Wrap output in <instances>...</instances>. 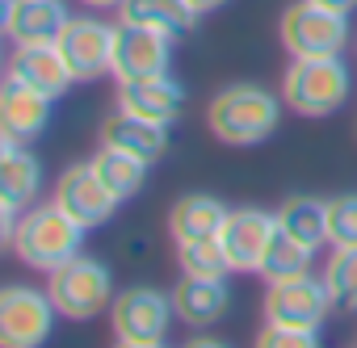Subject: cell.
<instances>
[{
  "instance_id": "484cf974",
  "label": "cell",
  "mask_w": 357,
  "mask_h": 348,
  "mask_svg": "<svg viewBox=\"0 0 357 348\" xmlns=\"http://www.w3.org/2000/svg\"><path fill=\"white\" fill-rule=\"evenodd\" d=\"M176 264L185 277H227V252L219 239H198V244H176Z\"/></svg>"
},
{
  "instance_id": "d6a6232c",
  "label": "cell",
  "mask_w": 357,
  "mask_h": 348,
  "mask_svg": "<svg viewBox=\"0 0 357 348\" xmlns=\"http://www.w3.org/2000/svg\"><path fill=\"white\" fill-rule=\"evenodd\" d=\"M114 348H168L164 340H151V344H139V340H118Z\"/></svg>"
},
{
  "instance_id": "7c38bea8",
  "label": "cell",
  "mask_w": 357,
  "mask_h": 348,
  "mask_svg": "<svg viewBox=\"0 0 357 348\" xmlns=\"http://www.w3.org/2000/svg\"><path fill=\"white\" fill-rule=\"evenodd\" d=\"M76 72V80H101L114 63V26L101 17H72L55 42Z\"/></svg>"
},
{
  "instance_id": "d6986e66",
  "label": "cell",
  "mask_w": 357,
  "mask_h": 348,
  "mask_svg": "<svg viewBox=\"0 0 357 348\" xmlns=\"http://www.w3.org/2000/svg\"><path fill=\"white\" fill-rule=\"evenodd\" d=\"M172 306H176V319L190 323L194 331H206L215 327L227 306H231V290H227V277H185L176 281L172 290Z\"/></svg>"
},
{
  "instance_id": "83f0119b",
  "label": "cell",
  "mask_w": 357,
  "mask_h": 348,
  "mask_svg": "<svg viewBox=\"0 0 357 348\" xmlns=\"http://www.w3.org/2000/svg\"><path fill=\"white\" fill-rule=\"evenodd\" d=\"M252 348H319V331H303V327L265 323V327L257 331Z\"/></svg>"
},
{
  "instance_id": "9c48e42d",
  "label": "cell",
  "mask_w": 357,
  "mask_h": 348,
  "mask_svg": "<svg viewBox=\"0 0 357 348\" xmlns=\"http://www.w3.org/2000/svg\"><path fill=\"white\" fill-rule=\"evenodd\" d=\"M328 310H332V294H328L324 277H315V273H303V277H290V281H273L265 290V323L319 331Z\"/></svg>"
},
{
  "instance_id": "ffe728a7",
  "label": "cell",
  "mask_w": 357,
  "mask_h": 348,
  "mask_svg": "<svg viewBox=\"0 0 357 348\" xmlns=\"http://www.w3.org/2000/svg\"><path fill=\"white\" fill-rule=\"evenodd\" d=\"M231 206H223L215 193H185L168 210V235L172 244H198V239H219Z\"/></svg>"
},
{
  "instance_id": "7402d4cb",
  "label": "cell",
  "mask_w": 357,
  "mask_h": 348,
  "mask_svg": "<svg viewBox=\"0 0 357 348\" xmlns=\"http://www.w3.org/2000/svg\"><path fill=\"white\" fill-rule=\"evenodd\" d=\"M278 231L307 244V248H324L328 244V202L324 198H311V193H294L286 198L278 210Z\"/></svg>"
},
{
  "instance_id": "4316f807",
  "label": "cell",
  "mask_w": 357,
  "mask_h": 348,
  "mask_svg": "<svg viewBox=\"0 0 357 348\" xmlns=\"http://www.w3.org/2000/svg\"><path fill=\"white\" fill-rule=\"evenodd\" d=\"M328 244L332 248L357 244V193L328 198Z\"/></svg>"
},
{
  "instance_id": "8fae6325",
  "label": "cell",
  "mask_w": 357,
  "mask_h": 348,
  "mask_svg": "<svg viewBox=\"0 0 357 348\" xmlns=\"http://www.w3.org/2000/svg\"><path fill=\"white\" fill-rule=\"evenodd\" d=\"M273 235H278V214H269L261 206L231 210L227 223H223V231H219V244L227 252L231 273H261V260H265Z\"/></svg>"
},
{
  "instance_id": "603a6c76",
  "label": "cell",
  "mask_w": 357,
  "mask_h": 348,
  "mask_svg": "<svg viewBox=\"0 0 357 348\" xmlns=\"http://www.w3.org/2000/svg\"><path fill=\"white\" fill-rule=\"evenodd\" d=\"M89 164L97 168V177L105 181V189H109L118 202H130V198L143 189L147 168H151V164H143V159H135V155H126V151H114V147H97V155H93Z\"/></svg>"
},
{
  "instance_id": "5bb4252c",
  "label": "cell",
  "mask_w": 357,
  "mask_h": 348,
  "mask_svg": "<svg viewBox=\"0 0 357 348\" xmlns=\"http://www.w3.org/2000/svg\"><path fill=\"white\" fill-rule=\"evenodd\" d=\"M68 5L63 0H5L0 5V30L13 47L30 42H59L68 26Z\"/></svg>"
},
{
  "instance_id": "44dd1931",
  "label": "cell",
  "mask_w": 357,
  "mask_h": 348,
  "mask_svg": "<svg viewBox=\"0 0 357 348\" xmlns=\"http://www.w3.org/2000/svg\"><path fill=\"white\" fill-rule=\"evenodd\" d=\"M198 9L190 5V0H122L118 9V22H135V26H151L160 34H172L181 38L198 26Z\"/></svg>"
},
{
  "instance_id": "9a60e30c",
  "label": "cell",
  "mask_w": 357,
  "mask_h": 348,
  "mask_svg": "<svg viewBox=\"0 0 357 348\" xmlns=\"http://www.w3.org/2000/svg\"><path fill=\"white\" fill-rule=\"evenodd\" d=\"M43 193V164L22 139H0V210L22 214Z\"/></svg>"
},
{
  "instance_id": "4dcf8cb0",
  "label": "cell",
  "mask_w": 357,
  "mask_h": 348,
  "mask_svg": "<svg viewBox=\"0 0 357 348\" xmlns=\"http://www.w3.org/2000/svg\"><path fill=\"white\" fill-rule=\"evenodd\" d=\"M84 9H97V13H105V9H122V0H80Z\"/></svg>"
},
{
  "instance_id": "d4e9b609",
  "label": "cell",
  "mask_w": 357,
  "mask_h": 348,
  "mask_svg": "<svg viewBox=\"0 0 357 348\" xmlns=\"http://www.w3.org/2000/svg\"><path fill=\"white\" fill-rule=\"evenodd\" d=\"M319 277H324L336 310H357V244L332 248V256H328Z\"/></svg>"
},
{
  "instance_id": "ac0fdd59",
  "label": "cell",
  "mask_w": 357,
  "mask_h": 348,
  "mask_svg": "<svg viewBox=\"0 0 357 348\" xmlns=\"http://www.w3.org/2000/svg\"><path fill=\"white\" fill-rule=\"evenodd\" d=\"M181 105H185V88L172 76H147V80L118 84V109L147 118V122H160V126H172L181 118Z\"/></svg>"
},
{
  "instance_id": "cb8c5ba5",
  "label": "cell",
  "mask_w": 357,
  "mask_h": 348,
  "mask_svg": "<svg viewBox=\"0 0 357 348\" xmlns=\"http://www.w3.org/2000/svg\"><path fill=\"white\" fill-rule=\"evenodd\" d=\"M311 264H315V248H307V244H298V239L278 231L269 252H265V260H261V277L273 285V281H290V277L311 273Z\"/></svg>"
},
{
  "instance_id": "4fadbf2b",
  "label": "cell",
  "mask_w": 357,
  "mask_h": 348,
  "mask_svg": "<svg viewBox=\"0 0 357 348\" xmlns=\"http://www.w3.org/2000/svg\"><path fill=\"white\" fill-rule=\"evenodd\" d=\"M5 76L9 80H22L26 88L59 101L72 84H76V72L68 68L63 51L55 42H30V47H13L9 63H5Z\"/></svg>"
},
{
  "instance_id": "1f68e13d",
  "label": "cell",
  "mask_w": 357,
  "mask_h": 348,
  "mask_svg": "<svg viewBox=\"0 0 357 348\" xmlns=\"http://www.w3.org/2000/svg\"><path fill=\"white\" fill-rule=\"evenodd\" d=\"M190 5L198 9V13H215V9H223L227 0H190Z\"/></svg>"
},
{
  "instance_id": "e0dca14e",
  "label": "cell",
  "mask_w": 357,
  "mask_h": 348,
  "mask_svg": "<svg viewBox=\"0 0 357 348\" xmlns=\"http://www.w3.org/2000/svg\"><path fill=\"white\" fill-rule=\"evenodd\" d=\"M51 97L26 88L22 80H9L0 84V134L5 139H22V143H34L47 126H51Z\"/></svg>"
},
{
  "instance_id": "f546056e",
  "label": "cell",
  "mask_w": 357,
  "mask_h": 348,
  "mask_svg": "<svg viewBox=\"0 0 357 348\" xmlns=\"http://www.w3.org/2000/svg\"><path fill=\"white\" fill-rule=\"evenodd\" d=\"M315 5H324V9H336V13H353V9H357V0H315Z\"/></svg>"
},
{
  "instance_id": "7a4b0ae2",
  "label": "cell",
  "mask_w": 357,
  "mask_h": 348,
  "mask_svg": "<svg viewBox=\"0 0 357 348\" xmlns=\"http://www.w3.org/2000/svg\"><path fill=\"white\" fill-rule=\"evenodd\" d=\"M80 244H84V227L76 219H68L55 202L47 206H30L22 219H17V231L9 239L13 256L34 269V273H55L63 269L68 260L80 256Z\"/></svg>"
},
{
  "instance_id": "3957f363",
  "label": "cell",
  "mask_w": 357,
  "mask_h": 348,
  "mask_svg": "<svg viewBox=\"0 0 357 348\" xmlns=\"http://www.w3.org/2000/svg\"><path fill=\"white\" fill-rule=\"evenodd\" d=\"M353 93V76L340 55H315V59H290L282 72V101L290 113L303 118H328L336 113Z\"/></svg>"
},
{
  "instance_id": "ba28073f",
  "label": "cell",
  "mask_w": 357,
  "mask_h": 348,
  "mask_svg": "<svg viewBox=\"0 0 357 348\" xmlns=\"http://www.w3.org/2000/svg\"><path fill=\"white\" fill-rule=\"evenodd\" d=\"M172 63V34H160L151 26L118 22L114 26V63L109 76L118 84L126 80H147V76H168Z\"/></svg>"
},
{
  "instance_id": "5b68a950",
  "label": "cell",
  "mask_w": 357,
  "mask_h": 348,
  "mask_svg": "<svg viewBox=\"0 0 357 348\" xmlns=\"http://www.w3.org/2000/svg\"><path fill=\"white\" fill-rule=\"evenodd\" d=\"M282 47L290 59H315V55H340L349 47V13L324 9L315 0H294L282 13Z\"/></svg>"
},
{
  "instance_id": "2e32d148",
  "label": "cell",
  "mask_w": 357,
  "mask_h": 348,
  "mask_svg": "<svg viewBox=\"0 0 357 348\" xmlns=\"http://www.w3.org/2000/svg\"><path fill=\"white\" fill-rule=\"evenodd\" d=\"M97 143L101 147H114V151H126V155H135L143 164H155L168 151V126L147 122V118H135L126 109H114V113L101 118Z\"/></svg>"
},
{
  "instance_id": "6da1fadb",
  "label": "cell",
  "mask_w": 357,
  "mask_h": 348,
  "mask_svg": "<svg viewBox=\"0 0 357 348\" xmlns=\"http://www.w3.org/2000/svg\"><path fill=\"white\" fill-rule=\"evenodd\" d=\"M282 97L261 84H227L206 105V126L227 147H257L282 122Z\"/></svg>"
},
{
  "instance_id": "30bf717a",
  "label": "cell",
  "mask_w": 357,
  "mask_h": 348,
  "mask_svg": "<svg viewBox=\"0 0 357 348\" xmlns=\"http://www.w3.org/2000/svg\"><path fill=\"white\" fill-rule=\"evenodd\" d=\"M51 202H55L68 219H76L84 231L105 227V223L114 219V210L122 206V202L105 189V181L97 177V168H93L89 159H84V164H72V168H63V172H59Z\"/></svg>"
},
{
  "instance_id": "f1b7e54d",
  "label": "cell",
  "mask_w": 357,
  "mask_h": 348,
  "mask_svg": "<svg viewBox=\"0 0 357 348\" xmlns=\"http://www.w3.org/2000/svg\"><path fill=\"white\" fill-rule=\"evenodd\" d=\"M181 348H231L227 340H215V335H194V340H185Z\"/></svg>"
},
{
  "instance_id": "52a82bcc",
  "label": "cell",
  "mask_w": 357,
  "mask_h": 348,
  "mask_svg": "<svg viewBox=\"0 0 357 348\" xmlns=\"http://www.w3.org/2000/svg\"><path fill=\"white\" fill-rule=\"evenodd\" d=\"M172 319H176L172 294H160L151 285H130L114 294V306H109V327L118 340H139V344L168 340Z\"/></svg>"
},
{
  "instance_id": "277c9868",
  "label": "cell",
  "mask_w": 357,
  "mask_h": 348,
  "mask_svg": "<svg viewBox=\"0 0 357 348\" xmlns=\"http://www.w3.org/2000/svg\"><path fill=\"white\" fill-rule=\"evenodd\" d=\"M47 277H51L47 294H51V302L63 319L84 323V319H97L101 310L114 306V277L93 256H76V260H68L63 269H55Z\"/></svg>"
},
{
  "instance_id": "8992f818",
  "label": "cell",
  "mask_w": 357,
  "mask_h": 348,
  "mask_svg": "<svg viewBox=\"0 0 357 348\" xmlns=\"http://www.w3.org/2000/svg\"><path fill=\"white\" fill-rule=\"evenodd\" d=\"M55 302L34 285L0 290V348H43L55 331Z\"/></svg>"
}]
</instances>
